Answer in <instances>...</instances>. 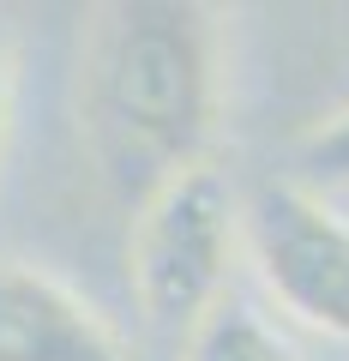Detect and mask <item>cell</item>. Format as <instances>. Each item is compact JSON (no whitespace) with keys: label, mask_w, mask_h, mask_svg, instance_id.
I'll return each mask as SVG.
<instances>
[{"label":"cell","mask_w":349,"mask_h":361,"mask_svg":"<svg viewBox=\"0 0 349 361\" xmlns=\"http://www.w3.org/2000/svg\"><path fill=\"white\" fill-rule=\"evenodd\" d=\"M223 109L217 25L193 0L109 6L85 61V133L97 163L127 193H157L205 163Z\"/></svg>","instance_id":"6da1fadb"},{"label":"cell","mask_w":349,"mask_h":361,"mask_svg":"<svg viewBox=\"0 0 349 361\" xmlns=\"http://www.w3.org/2000/svg\"><path fill=\"white\" fill-rule=\"evenodd\" d=\"M241 247V199L211 163L169 175L157 193L139 199L127 247L133 301L157 331H193L205 313H217L229 259Z\"/></svg>","instance_id":"7a4b0ae2"},{"label":"cell","mask_w":349,"mask_h":361,"mask_svg":"<svg viewBox=\"0 0 349 361\" xmlns=\"http://www.w3.org/2000/svg\"><path fill=\"white\" fill-rule=\"evenodd\" d=\"M241 253L295 325L349 343V217L301 180H259L241 199Z\"/></svg>","instance_id":"3957f363"},{"label":"cell","mask_w":349,"mask_h":361,"mask_svg":"<svg viewBox=\"0 0 349 361\" xmlns=\"http://www.w3.org/2000/svg\"><path fill=\"white\" fill-rule=\"evenodd\" d=\"M0 361H133V349L61 277L0 259Z\"/></svg>","instance_id":"277c9868"},{"label":"cell","mask_w":349,"mask_h":361,"mask_svg":"<svg viewBox=\"0 0 349 361\" xmlns=\"http://www.w3.org/2000/svg\"><path fill=\"white\" fill-rule=\"evenodd\" d=\"M181 361H301V355L247 301H223L181 337Z\"/></svg>","instance_id":"5b68a950"},{"label":"cell","mask_w":349,"mask_h":361,"mask_svg":"<svg viewBox=\"0 0 349 361\" xmlns=\"http://www.w3.org/2000/svg\"><path fill=\"white\" fill-rule=\"evenodd\" d=\"M301 163L325 180H349V109H337L331 121H319L301 139Z\"/></svg>","instance_id":"8992f818"},{"label":"cell","mask_w":349,"mask_h":361,"mask_svg":"<svg viewBox=\"0 0 349 361\" xmlns=\"http://www.w3.org/2000/svg\"><path fill=\"white\" fill-rule=\"evenodd\" d=\"M6 127H13V37L0 25V151H6Z\"/></svg>","instance_id":"52a82bcc"}]
</instances>
